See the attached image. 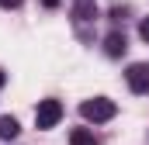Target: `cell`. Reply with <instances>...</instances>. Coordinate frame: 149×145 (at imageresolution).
<instances>
[{"label": "cell", "instance_id": "cell-5", "mask_svg": "<svg viewBox=\"0 0 149 145\" xmlns=\"http://www.w3.org/2000/svg\"><path fill=\"white\" fill-rule=\"evenodd\" d=\"M104 52H108L111 59H118V55H125V35H118V31H111V35L104 38Z\"/></svg>", "mask_w": 149, "mask_h": 145}, {"label": "cell", "instance_id": "cell-2", "mask_svg": "<svg viewBox=\"0 0 149 145\" xmlns=\"http://www.w3.org/2000/svg\"><path fill=\"white\" fill-rule=\"evenodd\" d=\"M59 117H63V104H59V100H52V97H49V100H42V104L35 107V124L42 128V131L56 128V124H59Z\"/></svg>", "mask_w": 149, "mask_h": 145}, {"label": "cell", "instance_id": "cell-10", "mask_svg": "<svg viewBox=\"0 0 149 145\" xmlns=\"http://www.w3.org/2000/svg\"><path fill=\"white\" fill-rule=\"evenodd\" d=\"M42 3H45V7H59V0H42Z\"/></svg>", "mask_w": 149, "mask_h": 145}, {"label": "cell", "instance_id": "cell-11", "mask_svg": "<svg viewBox=\"0 0 149 145\" xmlns=\"http://www.w3.org/2000/svg\"><path fill=\"white\" fill-rule=\"evenodd\" d=\"M3 83H7V76H3V69H0V86H3Z\"/></svg>", "mask_w": 149, "mask_h": 145}, {"label": "cell", "instance_id": "cell-9", "mask_svg": "<svg viewBox=\"0 0 149 145\" xmlns=\"http://www.w3.org/2000/svg\"><path fill=\"white\" fill-rule=\"evenodd\" d=\"M0 7H7V10H14V7H21V0H0Z\"/></svg>", "mask_w": 149, "mask_h": 145}, {"label": "cell", "instance_id": "cell-1", "mask_svg": "<svg viewBox=\"0 0 149 145\" xmlns=\"http://www.w3.org/2000/svg\"><path fill=\"white\" fill-rule=\"evenodd\" d=\"M80 114H83V121L101 124V121H111L114 114H118V104L108 100V97H94V100H83L80 104Z\"/></svg>", "mask_w": 149, "mask_h": 145}, {"label": "cell", "instance_id": "cell-8", "mask_svg": "<svg viewBox=\"0 0 149 145\" xmlns=\"http://www.w3.org/2000/svg\"><path fill=\"white\" fill-rule=\"evenodd\" d=\"M139 35H142V41H149V17L139 21Z\"/></svg>", "mask_w": 149, "mask_h": 145}, {"label": "cell", "instance_id": "cell-4", "mask_svg": "<svg viewBox=\"0 0 149 145\" xmlns=\"http://www.w3.org/2000/svg\"><path fill=\"white\" fill-rule=\"evenodd\" d=\"M94 14H97V0H76L73 3V17L83 24V21H94Z\"/></svg>", "mask_w": 149, "mask_h": 145}, {"label": "cell", "instance_id": "cell-7", "mask_svg": "<svg viewBox=\"0 0 149 145\" xmlns=\"http://www.w3.org/2000/svg\"><path fill=\"white\" fill-rule=\"evenodd\" d=\"M70 145H101V142H97V135L90 128H73L70 131Z\"/></svg>", "mask_w": 149, "mask_h": 145}, {"label": "cell", "instance_id": "cell-3", "mask_svg": "<svg viewBox=\"0 0 149 145\" xmlns=\"http://www.w3.org/2000/svg\"><path fill=\"white\" fill-rule=\"evenodd\" d=\"M125 79H128V86H132L135 93H149V66H146V62H135V66H128Z\"/></svg>", "mask_w": 149, "mask_h": 145}, {"label": "cell", "instance_id": "cell-6", "mask_svg": "<svg viewBox=\"0 0 149 145\" xmlns=\"http://www.w3.org/2000/svg\"><path fill=\"white\" fill-rule=\"evenodd\" d=\"M17 131H21V124H17V117H10V114H3V117H0V138H3V142H10V138H17Z\"/></svg>", "mask_w": 149, "mask_h": 145}]
</instances>
